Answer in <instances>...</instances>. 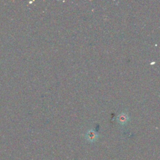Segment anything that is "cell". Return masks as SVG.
I'll use <instances>...</instances> for the list:
<instances>
[{"mask_svg": "<svg viewBox=\"0 0 160 160\" xmlns=\"http://www.w3.org/2000/svg\"><path fill=\"white\" fill-rule=\"evenodd\" d=\"M86 138L89 141H94L97 138V134L96 133L93 131H89L86 134Z\"/></svg>", "mask_w": 160, "mask_h": 160, "instance_id": "1", "label": "cell"}, {"mask_svg": "<svg viewBox=\"0 0 160 160\" xmlns=\"http://www.w3.org/2000/svg\"><path fill=\"white\" fill-rule=\"evenodd\" d=\"M127 119H128V118H126V115H121L118 118V120L120 123H125Z\"/></svg>", "mask_w": 160, "mask_h": 160, "instance_id": "2", "label": "cell"}]
</instances>
